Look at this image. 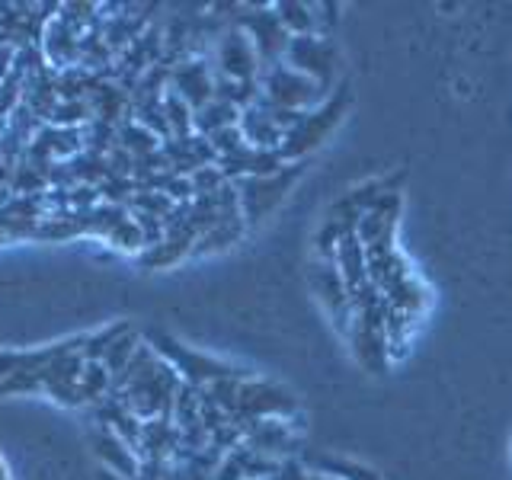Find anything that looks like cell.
<instances>
[{"label":"cell","instance_id":"cell-4","mask_svg":"<svg viewBox=\"0 0 512 480\" xmlns=\"http://www.w3.org/2000/svg\"><path fill=\"white\" fill-rule=\"evenodd\" d=\"M509 464H512V439H509Z\"/></svg>","mask_w":512,"mask_h":480},{"label":"cell","instance_id":"cell-1","mask_svg":"<svg viewBox=\"0 0 512 480\" xmlns=\"http://www.w3.org/2000/svg\"><path fill=\"white\" fill-rule=\"evenodd\" d=\"M352 96H349V87H336L324 103H320L317 109L304 112V119L295 125V132L285 138V144L279 148V157L282 164H304L320 144H324L333 132L336 125L343 122V112L349 109Z\"/></svg>","mask_w":512,"mask_h":480},{"label":"cell","instance_id":"cell-3","mask_svg":"<svg viewBox=\"0 0 512 480\" xmlns=\"http://www.w3.org/2000/svg\"><path fill=\"white\" fill-rule=\"evenodd\" d=\"M285 64L295 68L298 74L311 77L314 84H320L327 93L336 87V48L327 36H292L285 52Z\"/></svg>","mask_w":512,"mask_h":480},{"label":"cell","instance_id":"cell-2","mask_svg":"<svg viewBox=\"0 0 512 480\" xmlns=\"http://www.w3.org/2000/svg\"><path fill=\"white\" fill-rule=\"evenodd\" d=\"M301 170H304V164H288L285 170L269 173V176H244V180H234L244 221L256 224L260 218H266L272 208L285 199V192L292 189V183L301 176Z\"/></svg>","mask_w":512,"mask_h":480}]
</instances>
